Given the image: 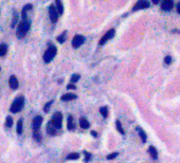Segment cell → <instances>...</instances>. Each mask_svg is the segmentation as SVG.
<instances>
[{
  "label": "cell",
  "mask_w": 180,
  "mask_h": 163,
  "mask_svg": "<svg viewBox=\"0 0 180 163\" xmlns=\"http://www.w3.org/2000/svg\"><path fill=\"white\" fill-rule=\"evenodd\" d=\"M31 28V21L29 19H22L21 21L18 24L17 26V31H16V33H17V37L19 39L24 38V36H26V34L28 33V31L30 30Z\"/></svg>",
  "instance_id": "1"
},
{
  "label": "cell",
  "mask_w": 180,
  "mask_h": 163,
  "mask_svg": "<svg viewBox=\"0 0 180 163\" xmlns=\"http://www.w3.org/2000/svg\"><path fill=\"white\" fill-rule=\"evenodd\" d=\"M24 96H18V98H16L15 100H14L10 110L13 113L19 112V111L24 108Z\"/></svg>",
  "instance_id": "2"
},
{
  "label": "cell",
  "mask_w": 180,
  "mask_h": 163,
  "mask_svg": "<svg viewBox=\"0 0 180 163\" xmlns=\"http://www.w3.org/2000/svg\"><path fill=\"white\" fill-rule=\"evenodd\" d=\"M56 52H57L56 47L50 46V47H49V48L46 50L45 54H43V61H45L46 64H49L50 61H52V59L54 58L55 55H56Z\"/></svg>",
  "instance_id": "3"
},
{
  "label": "cell",
  "mask_w": 180,
  "mask_h": 163,
  "mask_svg": "<svg viewBox=\"0 0 180 163\" xmlns=\"http://www.w3.org/2000/svg\"><path fill=\"white\" fill-rule=\"evenodd\" d=\"M51 122H52V124L55 126V128L59 129L62 127V122H63V114H62L61 112H55L54 114H53Z\"/></svg>",
  "instance_id": "4"
},
{
  "label": "cell",
  "mask_w": 180,
  "mask_h": 163,
  "mask_svg": "<svg viewBox=\"0 0 180 163\" xmlns=\"http://www.w3.org/2000/svg\"><path fill=\"white\" fill-rule=\"evenodd\" d=\"M85 42V37L83 35H75L72 39V47L73 48H80Z\"/></svg>",
  "instance_id": "5"
},
{
  "label": "cell",
  "mask_w": 180,
  "mask_h": 163,
  "mask_svg": "<svg viewBox=\"0 0 180 163\" xmlns=\"http://www.w3.org/2000/svg\"><path fill=\"white\" fill-rule=\"evenodd\" d=\"M115 29H111V30H109L108 32L106 33V34H104V36L101 38V40H100V42L99 44L102 46V45H104V44H106V42H108L109 39H111L113 36H115Z\"/></svg>",
  "instance_id": "6"
},
{
  "label": "cell",
  "mask_w": 180,
  "mask_h": 163,
  "mask_svg": "<svg viewBox=\"0 0 180 163\" xmlns=\"http://www.w3.org/2000/svg\"><path fill=\"white\" fill-rule=\"evenodd\" d=\"M49 16H50V20L52 22H56L58 20V13H57L56 9L53 5L49 7Z\"/></svg>",
  "instance_id": "7"
},
{
  "label": "cell",
  "mask_w": 180,
  "mask_h": 163,
  "mask_svg": "<svg viewBox=\"0 0 180 163\" xmlns=\"http://www.w3.org/2000/svg\"><path fill=\"white\" fill-rule=\"evenodd\" d=\"M41 123H43V118H41L40 115H37V117H35L34 119H33L32 127H33L34 133H36V131L39 130V127H40Z\"/></svg>",
  "instance_id": "8"
},
{
  "label": "cell",
  "mask_w": 180,
  "mask_h": 163,
  "mask_svg": "<svg viewBox=\"0 0 180 163\" xmlns=\"http://www.w3.org/2000/svg\"><path fill=\"white\" fill-rule=\"evenodd\" d=\"M150 7V2L146 1V0H140L138 1L136 5H134L132 11H138V10H142V9H146V8Z\"/></svg>",
  "instance_id": "9"
},
{
  "label": "cell",
  "mask_w": 180,
  "mask_h": 163,
  "mask_svg": "<svg viewBox=\"0 0 180 163\" xmlns=\"http://www.w3.org/2000/svg\"><path fill=\"white\" fill-rule=\"evenodd\" d=\"M173 7H174V2L172 0H165V1L162 2V5H161V9L166 12L171 11V10L173 9Z\"/></svg>",
  "instance_id": "10"
},
{
  "label": "cell",
  "mask_w": 180,
  "mask_h": 163,
  "mask_svg": "<svg viewBox=\"0 0 180 163\" xmlns=\"http://www.w3.org/2000/svg\"><path fill=\"white\" fill-rule=\"evenodd\" d=\"M9 85H10V87H11L12 89H14V90L18 88V80H17V78H16L15 75H12L11 77H10Z\"/></svg>",
  "instance_id": "11"
},
{
  "label": "cell",
  "mask_w": 180,
  "mask_h": 163,
  "mask_svg": "<svg viewBox=\"0 0 180 163\" xmlns=\"http://www.w3.org/2000/svg\"><path fill=\"white\" fill-rule=\"evenodd\" d=\"M56 131H57V129L55 128V126L52 124V122L50 121L48 124H47V133L51 136H54L55 133H56Z\"/></svg>",
  "instance_id": "12"
},
{
  "label": "cell",
  "mask_w": 180,
  "mask_h": 163,
  "mask_svg": "<svg viewBox=\"0 0 180 163\" xmlns=\"http://www.w3.org/2000/svg\"><path fill=\"white\" fill-rule=\"evenodd\" d=\"M80 126L82 127L83 129H88L89 127H90V123H89L86 118L82 117L80 119Z\"/></svg>",
  "instance_id": "13"
},
{
  "label": "cell",
  "mask_w": 180,
  "mask_h": 163,
  "mask_svg": "<svg viewBox=\"0 0 180 163\" xmlns=\"http://www.w3.org/2000/svg\"><path fill=\"white\" fill-rule=\"evenodd\" d=\"M76 98H77V96H76L75 94H73V93H66V94H64L61 99H62V101H64V102H68V101L75 100Z\"/></svg>",
  "instance_id": "14"
},
{
  "label": "cell",
  "mask_w": 180,
  "mask_h": 163,
  "mask_svg": "<svg viewBox=\"0 0 180 163\" xmlns=\"http://www.w3.org/2000/svg\"><path fill=\"white\" fill-rule=\"evenodd\" d=\"M74 120H73V117H72V114H69L68 115V122H67V127L69 130H73L74 129Z\"/></svg>",
  "instance_id": "15"
},
{
  "label": "cell",
  "mask_w": 180,
  "mask_h": 163,
  "mask_svg": "<svg viewBox=\"0 0 180 163\" xmlns=\"http://www.w3.org/2000/svg\"><path fill=\"white\" fill-rule=\"evenodd\" d=\"M55 9H56V11H57V13H58V15L59 14H63L64 13V5H63V2H62L61 0H57L56 2H55Z\"/></svg>",
  "instance_id": "16"
},
{
  "label": "cell",
  "mask_w": 180,
  "mask_h": 163,
  "mask_svg": "<svg viewBox=\"0 0 180 163\" xmlns=\"http://www.w3.org/2000/svg\"><path fill=\"white\" fill-rule=\"evenodd\" d=\"M32 8H33V5H31V3H28V5H26L24 7V9H22V12H21V15H22V18H24V19H27V15H26L27 12L30 11Z\"/></svg>",
  "instance_id": "17"
},
{
  "label": "cell",
  "mask_w": 180,
  "mask_h": 163,
  "mask_svg": "<svg viewBox=\"0 0 180 163\" xmlns=\"http://www.w3.org/2000/svg\"><path fill=\"white\" fill-rule=\"evenodd\" d=\"M148 154H150V157H152L153 159H155V160L158 158V152H157V149L154 146H150V148H148Z\"/></svg>",
  "instance_id": "18"
},
{
  "label": "cell",
  "mask_w": 180,
  "mask_h": 163,
  "mask_svg": "<svg viewBox=\"0 0 180 163\" xmlns=\"http://www.w3.org/2000/svg\"><path fill=\"white\" fill-rule=\"evenodd\" d=\"M22 123H24V120L20 119L17 123V128H16V131H17L18 135H21L22 131H24V126H22Z\"/></svg>",
  "instance_id": "19"
},
{
  "label": "cell",
  "mask_w": 180,
  "mask_h": 163,
  "mask_svg": "<svg viewBox=\"0 0 180 163\" xmlns=\"http://www.w3.org/2000/svg\"><path fill=\"white\" fill-rule=\"evenodd\" d=\"M66 36H67V31H64L63 33H62L59 36H57V42H59V44H64L66 40Z\"/></svg>",
  "instance_id": "20"
},
{
  "label": "cell",
  "mask_w": 180,
  "mask_h": 163,
  "mask_svg": "<svg viewBox=\"0 0 180 163\" xmlns=\"http://www.w3.org/2000/svg\"><path fill=\"white\" fill-rule=\"evenodd\" d=\"M8 52V46L5 44H0V56H3Z\"/></svg>",
  "instance_id": "21"
},
{
  "label": "cell",
  "mask_w": 180,
  "mask_h": 163,
  "mask_svg": "<svg viewBox=\"0 0 180 163\" xmlns=\"http://www.w3.org/2000/svg\"><path fill=\"white\" fill-rule=\"evenodd\" d=\"M137 130L139 131V135H140V138H141L142 142H143V143H145V142H146V133H144V131L142 130L140 127H137Z\"/></svg>",
  "instance_id": "22"
},
{
  "label": "cell",
  "mask_w": 180,
  "mask_h": 163,
  "mask_svg": "<svg viewBox=\"0 0 180 163\" xmlns=\"http://www.w3.org/2000/svg\"><path fill=\"white\" fill-rule=\"evenodd\" d=\"M100 112H101V114L103 115V118H107V117H108V108H107L106 106L101 107V108H100Z\"/></svg>",
  "instance_id": "23"
},
{
  "label": "cell",
  "mask_w": 180,
  "mask_h": 163,
  "mask_svg": "<svg viewBox=\"0 0 180 163\" xmlns=\"http://www.w3.org/2000/svg\"><path fill=\"white\" fill-rule=\"evenodd\" d=\"M78 158H80V155H78L77 152H71V154L67 156L68 160H75V159H78Z\"/></svg>",
  "instance_id": "24"
},
{
  "label": "cell",
  "mask_w": 180,
  "mask_h": 163,
  "mask_svg": "<svg viewBox=\"0 0 180 163\" xmlns=\"http://www.w3.org/2000/svg\"><path fill=\"white\" fill-rule=\"evenodd\" d=\"M12 125H13V118L12 117H8L7 118V121H5V126L8 128H11Z\"/></svg>",
  "instance_id": "25"
},
{
  "label": "cell",
  "mask_w": 180,
  "mask_h": 163,
  "mask_svg": "<svg viewBox=\"0 0 180 163\" xmlns=\"http://www.w3.org/2000/svg\"><path fill=\"white\" fill-rule=\"evenodd\" d=\"M115 126H117V129H118V131H119L120 133H122V135H124V133H125L124 129L122 128V125H121V123H120V121L115 122Z\"/></svg>",
  "instance_id": "26"
},
{
  "label": "cell",
  "mask_w": 180,
  "mask_h": 163,
  "mask_svg": "<svg viewBox=\"0 0 180 163\" xmlns=\"http://www.w3.org/2000/svg\"><path fill=\"white\" fill-rule=\"evenodd\" d=\"M80 74H73V75L71 76V84H74V83H76L78 80H80Z\"/></svg>",
  "instance_id": "27"
},
{
  "label": "cell",
  "mask_w": 180,
  "mask_h": 163,
  "mask_svg": "<svg viewBox=\"0 0 180 163\" xmlns=\"http://www.w3.org/2000/svg\"><path fill=\"white\" fill-rule=\"evenodd\" d=\"M84 155H85V162H89V160L91 159V154L88 152H84Z\"/></svg>",
  "instance_id": "28"
},
{
  "label": "cell",
  "mask_w": 180,
  "mask_h": 163,
  "mask_svg": "<svg viewBox=\"0 0 180 163\" xmlns=\"http://www.w3.org/2000/svg\"><path fill=\"white\" fill-rule=\"evenodd\" d=\"M53 104V101H49L48 103H47L46 105H45V107H43V110L46 111V112H48L49 111V108H50V106Z\"/></svg>",
  "instance_id": "29"
},
{
  "label": "cell",
  "mask_w": 180,
  "mask_h": 163,
  "mask_svg": "<svg viewBox=\"0 0 180 163\" xmlns=\"http://www.w3.org/2000/svg\"><path fill=\"white\" fill-rule=\"evenodd\" d=\"M33 138H34L36 141H38V142H40V140H41V137H40V133H38V131H36V133H34V135H33Z\"/></svg>",
  "instance_id": "30"
},
{
  "label": "cell",
  "mask_w": 180,
  "mask_h": 163,
  "mask_svg": "<svg viewBox=\"0 0 180 163\" xmlns=\"http://www.w3.org/2000/svg\"><path fill=\"white\" fill-rule=\"evenodd\" d=\"M117 156H118V152H113V154L108 155V156H107V159H108V160H111V159H115Z\"/></svg>",
  "instance_id": "31"
},
{
  "label": "cell",
  "mask_w": 180,
  "mask_h": 163,
  "mask_svg": "<svg viewBox=\"0 0 180 163\" xmlns=\"http://www.w3.org/2000/svg\"><path fill=\"white\" fill-rule=\"evenodd\" d=\"M17 14H14V20H13V22H12V28H14L15 27V24H16V22H17Z\"/></svg>",
  "instance_id": "32"
},
{
  "label": "cell",
  "mask_w": 180,
  "mask_h": 163,
  "mask_svg": "<svg viewBox=\"0 0 180 163\" xmlns=\"http://www.w3.org/2000/svg\"><path fill=\"white\" fill-rule=\"evenodd\" d=\"M164 61H165V64L169 65V64L172 63V57H171V56H166V57L164 58Z\"/></svg>",
  "instance_id": "33"
},
{
  "label": "cell",
  "mask_w": 180,
  "mask_h": 163,
  "mask_svg": "<svg viewBox=\"0 0 180 163\" xmlns=\"http://www.w3.org/2000/svg\"><path fill=\"white\" fill-rule=\"evenodd\" d=\"M75 86L73 85V84H70V85H68L67 86V89H75Z\"/></svg>",
  "instance_id": "34"
},
{
  "label": "cell",
  "mask_w": 180,
  "mask_h": 163,
  "mask_svg": "<svg viewBox=\"0 0 180 163\" xmlns=\"http://www.w3.org/2000/svg\"><path fill=\"white\" fill-rule=\"evenodd\" d=\"M91 135L93 136V137H96V138L98 137V133H96V131H94V130L91 131Z\"/></svg>",
  "instance_id": "35"
},
{
  "label": "cell",
  "mask_w": 180,
  "mask_h": 163,
  "mask_svg": "<svg viewBox=\"0 0 180 163\" xmlns=\"http://www.w3.org/2000/svg\"><path fill=\"white\" fill-rule=\"evenodd\" d=\"M176 8H177V12L180 14V2L177 3V5H176Z\"/></svg>",
  "instance_id": "36"
}]
</instances>
